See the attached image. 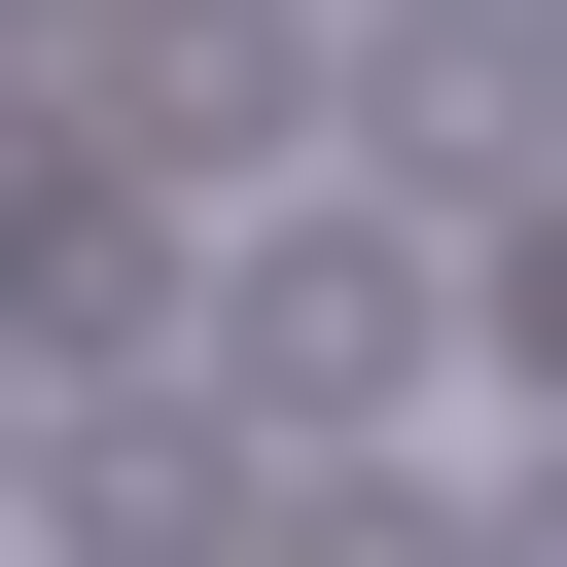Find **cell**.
<instances>
[{
	"mask_svg": "<svg viewBox=\"0 0 567 567\" xmlns=\"http://www.w3.org/2000/svg\"><path fill=\"white\" fill-rule=\"evenodd\" d=\"M425 354H461V248H425V213H354V177L248 213V284H213V425H248V461H354Z\"/></svg>",
	"mask_w": 567,
	"mask_h": 567,
	"instance_id": "6da1fadb",
	"label": "cell"
},
{
	"mask_svg": "<svg viewBox=\"0 0 567 567\" xmlns=\"http://www.w3.org/2000/svg\"><path fill=\"white\" fill-rule=\"evenodd\" d=\"M532 71H567V0H532Z\"/></svg>",
	"mask_w": 567,
	"mask_h": 567,
	"instance_id": "ba28073f",
	"label": "cell"
},
{
	"mask_svg": "<svg viewBox=\"0 0 567 567\" xmlns=\"http://www.w3.org/2000/svg\"><path fill=\"white\" fill-rule=\"evenodd\" d=\"M461 567H567V461H532V532H461Z\"/></svg>",
	"mask_w": 567,
	"mask_h": 567,
	"instance_id": "52a82bcc",
	"label": "cell"
},
{
	"mask_svg": "<svg viewBox=\"0 0 567 567\" xmlns=\"http://www.w3.org/2000/svg\"><path fill=\"white\" fill-rule=\"evenodd\" d=\"M319 142H354V213H567V71H532V0H354L319 35Z\"/></svg>",
	"mask_w": 567,
	"mask_h": 567,
	"instance_id": "7a4b0ae2",
	"label": "cell"
},
{
	"mask_svg": "<svg viewBox=\"0 0 567 567\" xmlns=\"http://www.w3.org/2000/svg\"><path fill=\"white\" fill-rule=\"evenodd\" d=\"M213 532H284V461H248L213 390H106V425H35V567H213Z\"/></svg>",
	"mask_w": 567,
	"mask_h": 567,
	"instance_id": "5b68a950",
	"label": "cell"
},
{
	"mask_svg": "<svg viewBox=\"0 0 567 567\" xmlns=\"http://www.w3.org/2000/svg\"><path fill=\"white\" fill-rule=\"evenodd\" d=\"M461 319H496V354L567 390V213H496V248H461Z\"/></svg>",
	"mask_w": 567,
	"mask_h": 567,
	"instance_id": "8992f818",
	"label": "cell"
},
{
	"mask_svg": "<svg viewBox=\"0 0 567 567\" xmlns=\"http://www.w3.org/2000/svg\"><path fill=\"white\" fill-rule=\"evenodd\" d=\"M0 354H177V213L71 106H0Z\"/></svg>",
	"mask_w": 567,
	"mask_h": 567,
	"instance_id": "277c9868",
	"label": "cell"
},
{
	"mask_svg": "<svg viewBox=\"0 0 567 567\" xmlns=\"http://www.w3.org/2000/svg\"><path fill=\"white\" fill-rule=\"evenodd\" d=\"M71 142H106V177H248V142H319V0H106Z\"/></svg>",
	"mask_w": 567,
	"mask_h": 567,
	"instance_id": "3957f363",
	"label": "cell"
}]
</instances>
